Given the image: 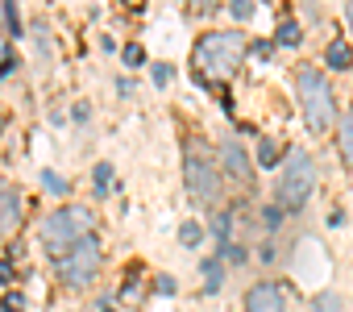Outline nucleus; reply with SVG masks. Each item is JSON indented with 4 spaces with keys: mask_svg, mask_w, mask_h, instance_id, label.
I'll return each instance as SVG.
<instances>
[{
    "mask_svg": "<svg viewBox=\"0 0 353 312\" xmlns=\"http://www.w3.org/2000/svg\"><path fill=\"white\" fill-rule=\"evenodd\" d=\"M349 63H353L349 42H345V38H332L328 50H324V67H328V71H349Z\"/></svg>",
    "mask_w": 353,
    "mask_h": 312,
    "instance_id": "9b49d317",
    "label": "nucleus"
},
{
    "mask_svg": "<svg viewBox=\"0 0 353 312\" xmlns=\"http://www.w3.org/2000/svg\"><path fill=\"white\" fill-rule=\"evenodd\" d=\"M295 92H299V108H303L307 129H312V133L332 129V121H336V100H332L328 75L307 63V67H299V75H295Z\"/></svg>",
    "mask_w": 353,
    "mask_h": 312,
    "instance_id": "7ed1b4c3",
    "label": "nucleus"
},
{
    "mask_svg": "<svg viewBox=\"0 0 353 312\" xmlns=\"http://www.w3.org/2000/svg\"><path fill=\"white\" fill-rule=\"evenodd\" d=\"M221 167H225V175H229L233 184H250V179H254V167H250V159H245V150H241L237 137H229V142L221 146Z\"/></svg>",
    "mask_w": 353,
    "mask_h": 312,
    "instance_id": "6e6552de",
    "label": "nucleus"
},
{
    "mask_svg": "<svg viewBox=\"0 0 353 312\" xmlns=\"http://www.w3.org/2000/svg\"><path fill=\"white\" fill-rule=\"evenodd\" d=\"M279 154H283V146H279L274 137H262V142H258V163H262V167H274Z\"/></svg>",
    "mask_w": 353,
    "mask_h": 312,
    "instance_id": "ddd939ff",
    "label": "nucleus"
},
{
    "mask_svg": "<svg viewBox=\"0 0 353 312\" xmlns=\"http://www.w3.org/2000/svg\"><path fill=\"white\" fill-rule=\"evenodd\" d=\"M183 179H188V192L204 204H212L221 196V171L212 167V159L200 150V146H188V163H183Z\"/></svg>",
    "mask_w": 353,
    "mask_h": 312,
    "instance_id": "423d86ee",
    "label": "nucleus"
},
{
    "mask_svg": "<svg viewBox=\"0 0 353 312\" xmlns=\"http://www.w3.org/2000/svg\"><path fill=\"white\" fill-rule=\"evenodd\" d=\"M100 312H117V308H112V300H104V308H100Z\"/></svg>",
    "mask_w": 353,
    "mask_h": 312,
    "instance_id": "bb28decb",
    "label": "nucleus"
},
{
    "mask_svg": "<svg viewBox=\"0 0 353 312\" xmlns=\"http://www.w3.org/2000/svg\"><path fill=\"white\" fill-rule=\"evenodd\" d=\"M92 229H96L92 208H83V204H59L54 213H46V217H42L38 237H42L46 254L63 258V254H71L79 242H88V237H92Z\"/></svg>",
    "mask_w": 353,
    "mask_h": 312,
    "instance_id": "f03ea898",
    "label": "nucleus"
},
{
    "mask_svg": "<svg viewBox=\"0 0 353 312\" xmlns=\"http://www.w3.org/2000/svg\"><path fill=\"white\" fill-rule=\"evenodd\" d=\"M245 312H287V291L279 283H254L245 291Z\"/></svg>",
    "mask_w": 353,
    "mask_h": 312,
    "instance_id": "0eeeda50",
    "label": "nucleus"
},
{
    "mask_svg": "<svg viewBox=\"0 0 353 312\" xmlns=\"http://www.w3.org/2000/svg\"><path fill=\"white\" fill-rule=\"evenodd\" d=\"M21 308H26V295L21 291H9L5 295V312H21Z\"/></svg>",
    "mask_w": 353,
    "mask_h": 312,
    "instance_id": "6ab92c4d",
    "label": "nucleus"
},
{
    "mask_svg": "<svg viewBox=\"0 0 353 312\" xmlns=\"http://www.w3.org/2000/svg\"><path fill=\"white\" fill-rule=\"evenodd\" d=\"M42 184H46L50 192H67V179H54V175H42Z\"/></svg>",
    "mask_w": 353,
    "mask_h": 312,
    "instance_id": "5701e85b",
    "label": "nucleus"
},
{
    "mask_svg": "<svg viewBox=\"0 0 353 312\" xmlns=\"http://www.w3.org/2000/svg\"><path fill=\"white\" fill-rule=\"evenodd\" d=\"M336 146H341V163L353 171V104L341 113V125H336Z\"/></svg>",
    "mask_w": 353,
    "mask_h": 312,
    "instance_id": "9d476101",
    "label": "nucleus"
},
{
    "mask_svg": "<svg viewBox=\"0 0 353 312\" xmlns=\"http://www.w3.org/2000/svg\"><path fill=\"white\" fill-rule=\"evenodd\" d=\"M204 287H208V291H216V287H221V262H216V258H212V262H204Z\"/></svg>",
    "mask_w": 353,
    "mask_h": 312,
    "instance_id": "a211bd4d",
    "label": "nucleus"
},
{
    "mask_svg": "<svg viewBox=\"0 0 353 312\" xmlns=\"http://www.w3.org/2000/svg\"><path fill=\"white\" fill-rule=\"evenodd\" d=\"M54 266H59V279H63L67 287H75V291L92 287V279H96V271H100V237L92 233V237L79 242L71 254L54 258Z\"/></svg>",
    "mask_w": 353,
    "mask_h": 312,
    "instance_id": "39448f33",
    "label": "nucleus"
},
{
    "mask_svg": "<svg viewBox=\"0 0 353 312\" xmlns=\"http://www.w3.org/2000/svg\"><path fill=\"white\" fill-rule=\"evenodd\" d=\"M5 21L13 26V34H21V21H17V9L13 5H5Z\"/></svg>",
    "mask_w": 353,
    "mask_h": 312,
    "instance_id": "4be33fe9",
    "label": "nucleus"
},
{
    "mask_svg": "<svg viewBox=\"0 0 353 312\" xmlns=\"http://www.w3.org/2000/svg\"><path fill=\"white\" fill-rule=\"evenodd\" d=\"M245 55H250V38L241 30H212L196 42L192 67L204 84H212V79H229L245 63Z\"/></svg>",
    "mask_w": 353,
    "mask_h": 312,
    "instance_id": "f257e3e1",
    "label": "nucleus"
},
{
    "mask_svg": "<svg viewBox=\"0 0 353 312\" xmlns=\"http://www.w3.org/2000/svg\"><path fill=\"white\" fill-rule=\"evenodd\" d=\"M274 192H279V204L287 213L307 204V196L316 192V159L307 150H287V163L279 171V188Z\"/></svg>",
    "mask_w": 353,
    "mask_h": 312,
    "instance_id": "20e7f679",
    "label": "nucleus"
},
{
    "mask_svg": "<svg viewBox=\"0 0 353 312\" xmlns=\"http://www.w3.org/2000/svg\"><path fill=\"white\" fill-rule=\"evenodd\" d=\"M179 242H183L188 250H196V246L204 242V225H200V221H183V225H179Z\"/></svg>",
    "mask_w": 353,
    "mask_h": 312,
    "instance_id": "f8f14e48",
    "label": "nucleus"
},
{
    "mask_svg": "<svg viewBox=\"0 0 353 312\" xmlns=\"http://www.w3.org/2000/svg\"><path fill=\"white\" fill-rule=\"evenodd\" d=\"M141 59H145V55H141V46H125V63H129V67H137Z\"/></svg>",
    "mask_w": 353,
    "mask_h": 312,
    "instance_id": "412c9836",
    "label": "nucleus"
},
{
    "mask_svg": "<svg viewBox=\"0 0 353 312\" xmlns=\"http://www.w3.org/2000/svg\"><path fill=\"white\" fill-rule=\"evenodd\" d=\"M9 279H13V266H9V262H0V283H9Z\"/></svg>",
    "mask_w": 353,
    "mask_h": 312,
    "instance_id": "393cba45",
    "label": "nucleus"
},
{
    "mask_svg": "<svg viewBox=\"0 0 353 312\" xmlns=\"http://www.w3.org/2000/svg\"><path fill=\"white\" fill-rule=\"evenodd\" d=\"M166 79H170V67H166V63H158V67H154V84H166Z\"/></svg>",
    "mask_w": 353,
    "mask_h": 312,
    "instance_id": "b1692460",
    "label": "nucleus"
},
{
    "mask_svg": "<svg viewBox=\"0 0 353 312\" xmlns=\"http://www.w3.org/2000/svg\"><path fill=\"white\" fill-rule=\"evenodd\" d=\"M96 192H100V196H108V192H112V167H108V163H100V167H96Z\"/></svg>",
    "mask_w": 353,
    "mask_h": 312,
    "instance_id": "2eb2a0df",
    "label": "nucleus"
},
{
    "mask_svg": "<svg viewBox=\"0 0 353 312\" xmlns=\"http://www.w3.org/2000/svg\"><path fill=\"white\" fill-rule=\"evenodd\" d=\"M0 125H5V121H0Z\"/></svg>",
    "mask_w": 353,
    "mask_h": 312,
    "instance_id": "cd10ccee",
    "label": "nucleus"
},
{
    "mask_svg": "<svg viewBox=\"0 0 353 312\" xmlns=\"http://www.w3.org/2000/svg\"><path fill=\"white\" fill-rule=\"evenodd\" d=\"M312 312H341V300H336L332 291H324V295L312 300Z\"/></svg>",
    "mask_w": 353,
    "mask_h": 312,
    "instance_id": "dca6fc26",
    "label": "nucleus"
},
{
    "mask_svg": "<svg viewBox=\"0 0 353 312\" xmlns=\"http://www.w3.org/2000/svg\"><path fill=\"white\" fill-rule=\"evenodd\" d=\"M250 13H254V5H250V0H237V5H233V17H237V21H245Z\"/></svg>",
    "mask_w": 353,
    "mask_h": 312,
    "instance_id": "aec40b11",
    "label": "nucleus"
},
{
    "mask_svg": "<svg viewBox=\"0 0 353 312\" xmlns=\"http://www.w3.org/2000/svg\"><path fill=\"white\" fill-rule=\"evenodd\" d=\"M212 233H216V242H221V254H225V242H229V213H216V221H212Z\"/></svg>",
    "mask_w": 353,
    "mask_h": 312,
    "instance_id": "f3484780",
    "label": "nucleus"
},
{
    "mask_svg": "<svg viewBox=\"0 0 353 312\" xmlns=\"http://www.w3.org/2000/svg\"><path fill=\"white\" fill-rule=\"evenodd\" d=\"M345 21H349V30H353V5H345Z\"/></svg>",
    "mask_w": 353,
    "mask_h": 312,
    "instance_id": "a878e982",
    "label": "nucleus"
},
{
    "mask_svg": "<svg viewBox=\"0 0 353 312\" xmlns=\"http://www.w3.org/2000/svg\"><path fill=\"white\" fill-rule=\"evenodd\" d=\"M21 213H26L21 192L13 184H0V233H13L21 225Z\"/></svg>",
    "mask_w": 353,
    "mask_h": 312,
    "instance_id": "1a4fd4ad",
    "label": "nucleus"
},
{
    "mask_svg": "<svg viewBox=\"0 0 353 312\" xmlns=\"http://www.w3.org/2000/svg\"><path fill=\"white\" fill-rule=\"evenodd\" d=\"M279 46H299V26L295 21H279Z\"/></svg>",
    "mask_w": 353,
    "mask_h": 312,
    "instance_id": "4468645a",
    "label": "nucleus"
}]
</instances>
